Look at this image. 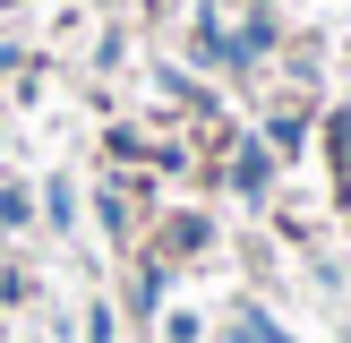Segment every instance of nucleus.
I'll return each mask as SVG.
<instances>
[]
</instances>
